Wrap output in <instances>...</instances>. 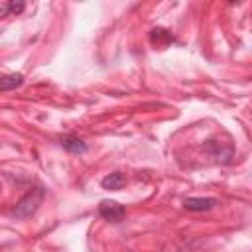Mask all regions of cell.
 <instances>
[{
    "instance_id": "obj_2",
    "label": "cell",
    "mask_w": 252,
    "mask_h": 252,
    "mask_svg": "<svg viewBox=\"0 0 252 252\" xmlns=\"http://www.w3.org/2000/svg\"><path fill=\"white\" fill-rule=\"evenodd\" d=\"M98 215L106 220H112V222H118L124 219L126 215V209L122 205H118L116 201H102L98 205Z\"/></svg>"
},
{
    "instance_id": "obj_5",
    "label": "cell",
    "mask_w": 252,
    "mask_h": 252,
    "mask_svg": "<svg viewBox=\"0 0 252 252\" xmlns=\"http://www.w3.org/2000/svg\"><path fill=\"white\" fill-rule=\"evenodd\" d=\"M150 41H152V45H156V47H165V45H169V43L173 41V35H171L165 28H154V30L150 32Z\"/></svg>"
},
{
    "instance_id": "obj_7",
    "label": "cell",
    "mask_w": 252,
    "mask_h": 252,
    "mask_svg": "<svg viewBox=\"0 0 252 252\" xmlns=\"http://www.w3.org/2000/svg\"><path fill=\"white\" fill-rule=\"evenodd\" d=\"M102 187L108 189V191H118L122 189V185L126 183V175L120 173V171H114V173H108L106 177H102Z\"/></svg>"
},
{
    "instance_id": "obj_3",
    "label": "cell",
    "mask_w": 252,
    "mask_h": 252,
    "mask_svg": "<svg viewBox=\"0 0 252 252\" xmlns=\"http://www.w3.org/2000/svg\"><path fill=\"white\" fill-rule=\"evenodd\" d=\"M219 201L215 197H187L183 201V207L191 213H203V211H211L213 207H217Z\"/></svg>"
},
{
    "instance_id": "obj_8",
    "label": "cell",
    "mask_w": 252,
    "mask_h": 252,
    "mask_svg": "<svg viewBox=\"0 0 252 252\" xmlns=\"http://www.w3.org/2000/svg\"><path fill=\"white\" fill-rule=\"evenodd\" d=\"M24 83V75L22 73H10V75H4L0 79V91H12L16 87H20Z\"/></svg>"
},
{
    "instance_id": "obj_1",
    "label": "cell",
    "mask_w": 252,
    "mask_h": 252,
    "mask_svg": "<svg viewBox=\"0 0 252 252\" xmlns=\"http://www.w3.org/2000/svg\"><path fill=\"white\" fill-rule=\"evenodd\" d=\"M43 189L41 187H33V189H30L14 207H12V211H10V215L14 217V219H28V217H32L37 209H39V205H41V201H43Z\"/></svg>"
},
{
    "instance_id": "obj_6",
    "label": "cell",
    "mask_w": 252,
    "mask_h": 252,
    "mask_svg": "<svg viewBox=\"0 0 252 252\" xmlns=\"http://www.w3.org/2000/svg\"><path fill=\"white\" fill-rule=\"evenodd\" d=\"M59 144H61V148L67 150L69 154H85V152H87V144H85L83 140L75 138V136H65V138H61Z\"/></svg>"
},
{
    "instance_id": "obj_9",
    "label": "cell",
    "mask_w": 252,
    "mask_h": 252,
    "mask_svg": "<svg viewBox=\"0 0 252 252\" xmlns=\"http://www.w3.org/2000/svg\"><path fill=\"white\" fill-rule=\"evenodd\" d=\"M24 8H26L24 2H4V4L0 6V12H2V16H8V14L16 16V14L24 12Z\"/></svg>"
},
{
    "instance_id": "obj_4",
    "label": "cell",
    "mask_w": 252,
    "mask_h": 252,
    "mask_svg": "<svg viewBox=\"0 0 252 252\" xmlns=\"http://www.w3.org/2000/svg\"><path fill=\"white\" fill-rule=\"evenodd\" d=\"M222 146H226V144H224V142H220V140H209V142L205 144V148L213 154V158H215L217 161L226 163V161L232 158V152H222Z\"/></svg>"
}]
</instances>
